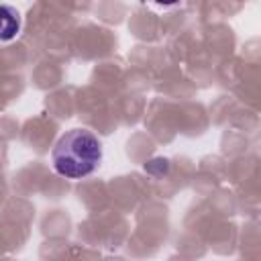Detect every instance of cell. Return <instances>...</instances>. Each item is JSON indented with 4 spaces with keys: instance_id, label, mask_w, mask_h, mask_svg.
<instances>
[{
    "instance_id": "obj_3",
    "label": "cell",
    "mask_w": 261,
    "mask_h": 261,
    "mask_svg": "<svg viewBox=\"0 0 261 261\" xmlns=\"http://www.w3.org/2000/svg\"><path fill=\"white\" fill-rule=\"evenodd\" d=\"M157 4H163V6H169V4H175V2H179V0H155Z\"/></svg>"
},
{
    "instance_id": "obj_2",
    "label": "cell",
    "mask_w": 261,
    "mask_h": 261,
    "mask_svg": "<svg viewBox=\"0 0 261 261\" xmlns=\"http://www.w3.org/2000/svg\"><path fill=\"white\" fill-rule=\"evenodd\" d=\"M20 31V14L10 4H0V43L12 41Z\"/></svg>"
},
{
    "instance_id": "obj_1",
    "label": "cell",
    "mask_w": 261,
    "mask_h": 261,
    "mask_svg": "<svg viewBox=\"0 0 261 261\" xmlns=\"http://www.w3.org/2000/svg\"><path fill=\"white\" fill-rule=\"evenodd\" d=\"M102 159V145L88 128H73L65 133L51 151L53 169L67 179L90 175Z\"/></svg>"
}]
</instances>
